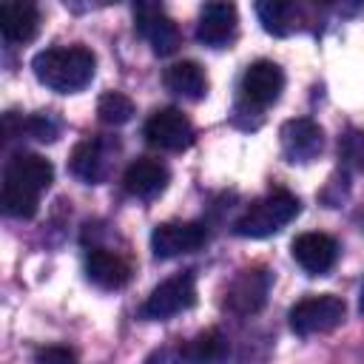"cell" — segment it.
<instances>
[{
  "label": "cell",
  "instance_id": "1",
  "mask_svg": "<svg viewBox=\"0 0 364 364\" xmlns=\"http://www.w3.org/2000/svg\"><path fill=\"white\" fill-rule=\"evenodd\" d=\"M54 182V165L31 151H17L3 171V210L14 219H31L40 193Z\"/></svg>",
  "mask_w": 364,
  "mask_h": 364
},
{
  "label": "cell",
  "instance_id": "2",
  "mask_svg": "<svg viewBox=\"0 0 364 364\" xmlns=\"http://www.w3.org/2000/svg\"><path fill=\"white\" fill-rule=\"evenodd\" d=\"M94 68H97V57L85 46H54L34 54L31 60L34 77L57 94L82 91L94 80Z\"/></svg>",
  "mask_w": 364,
  "mask_h": 364
},
{
  "label": "cell",
  "instance_id": "3",
  "mask_svg": "<svg viewBox=\"0 0 364 364\" xmlns=\"http://www.w3.org/2000/svg\"><path fill=\"white\" fill-rule=\"evenodd\" d=\"M301 210L299 196H293L284 188H276L270 193H264L262 199H256L236 222H233V233L245 236V239H264L279 233L284 225H290Z\"/></svg>",
  "mask_w": 364,
  "mask_h": 364
},
{
  "label": "cell",
  "instance_id": "4",
  "mask_svg": "<svg viewBox=\"0 0 364 364\" xmlns=\"http://www.w3.org/2000/svg\"><path fill=\"white\" fill-rule=\"evenodd\" d=\"M344 316H347V304L341 296H333V293L307 296L290 307V330L296 336L330 333L344 321Z\"/></svg>",
  "mask_w": 364,
  "mask_h": 364
},
{
  "label": "cell",
  "instance_id": "5",
  "mask_svg": "<svg viewBox=\"0 0 364 364\" xmlns=\"http://www.w3.org/2000/svg\"><path fill=\"white\" fill-rule=\"evenodd\" d=\"M196 304V279L191 270H182L165 282H159L142 304V316L151 321H165L176 313H185Z\"/></svg>",
  "mask_w": 364,
  "mask_h": 364
},
{
  "label": "cell",
  "instance_id": "6",
  "mask_svg": "<svg viewBox=\"0 0 364 364\" xmlns=\"http://www.w3.org/2000/svg\"><path fill=\"white\" fill-rule=\"evenodd\" d=\"M134 28L159 57H168L179 48V28L159 3H151V0L134 3Z\"/></svg>",
  "mask_w": 364,
  "mask_h": 364
},
{
  "label": "cell",
  "instance_id": "7",
  "mask_svg": "<svg viewBox=\"0 0 364 364\" xmlns=\"http://www.w3.org/2000/svg\"><path fill=\"white\" fill-rule=\"evenodd\" d=\"M239 91H242V102L247 108H267L273 105L282 91H284V71L279 63L273 60H256L245 68L242 74V82H239Z\"/></svg>",
  "mask_w": 364,
  "mask_h": 364
},
{
  "label": "cell",
  "instance_id": "8",
  "mask_svg": "<svg viewBox=\"0 0 364 364\" xmlns=\"http://www.w3.org/2000/svg\"><path fill=\"white\" fill-rule=\"evenodd\" d=\"M142 134L159 151H185L193 142V125L179 108H156L145 119Z\"/></svg>",
  "mask_w": 364,
  "mask_h": 364
},
{
  "label": "cell",
  "instance_id": "9",
  "mask_svg": "<svg viewBox=\"0 0 364 364\" xmlns=\"http://www.w3.org/2000/svg\"><path fill=\"white\" fill-rule=\"evenodd\" d=\"M205 242H208V230L202 222H162L151 230V250L156 259L193 253Z\"/></svg>",
  "mask_w": 364,
  "mask_h": 364
},
{
  "label": "cell",
  "instance_id": "10",
  "mask_svg": "<svg viewBox=\"0 0 364 364\" xmlns=\"http://www.w3.org/2000/svg\"><path fill=\"white\" fill-rule=\"evenodd\" d=\"M279 136H282V154L287 156V162H313L324 148V131L310 117L287 119Z\"/></svg>",
  "mask_w": 364,
  "mask_h": 364
},
{
  "label": "cell",
  "instance_id": "11",
  "mask_svg": "<svg viewBox=\"0 0 364 364\" xmlns=\"http://www.w3.org/2000/svg\"><path fill=\"white\" fill-rule=\"evenodd\" d=\"M236 28H239L236 6H233V3L213 0V3H205L202 11H199L196 40H199L202 46H210V48H225V46L233 43Z\"/></svg>",
  "mask_w": 364,
  "mask_h": 364
},
{
  "label": "cell",
  "instance_id": "12",
  "mask_svg": "<svg viewBox=\"0 0 364 364\" xmlns=\"http://www.w3.org/2000/svg\"><path fill=\"white\" fill-rule=\"evenodd\" d=\"M290 253L296 259V264L310 273V276H324L336 259H338V242L327 233H318V230H307V233H299L290 245Z\"/></svg>",
  "mask_w": 364,
  "mask_h": 364
},
{
  "label": "cell",
  "instance_id": "13",
  "mask_svg": "<svg viewBox=\"0 0 364 364\" xmlns=\"http://www.w3.org/2000/svg\"><path fill=\"white\" fill-rule=\"evenodd\" d=\"M111 154H114V142H108L102 136H85L82 142L74 145L68 168H71V173L77 179H82L88 185H97V182H102L108 176Z\"/></svg>",
  "mask_w": 364,
  "mask_h": 364
},
{
  "label": "cell",
  "instance_id": "14",
  "mask_svg": "<svg viewBox=\"0 0 364 364\" xmlns=\"http://www.w3.org/2000/svg\"><path fill=\"white\" fill-rule=\"evenodd\" d=\"M270 273L262 270V267H247V270H239V276L230 282L228 287V299L225 304L239 313V316H247V313H256L262 310V304L267 301V293H270Z\"/></svg>",
  "mask_w": 364,
  "mask_h": 364
},
{
  "label": "cell",
  "instance_id": "15",
  "mask_svg": "<svg viewBox=\"0 0 364 364\" xmlns=\"http://www.w3.org/2000/svg\"><path fill=\"white\" fill-rule=\"evenodd\" d=\"M168 179H171V171L162 159H154V156H139L134 159L125 173H122V185L131 196L136 199H154L159 196L165 188H168Z\"/></svg>",
  "mask_w": 364,
  "mask_h": 364
},
{
  "label": "cell",
  "instance_id": "16",
  "mask_svg": "<svg viewBox=\"0 0 364 364\" xmlns=\"http://www.w3.org/2000/svg\"><path fill=\"white\" fill-rule=\"evenodd\" d=\"M85 273L88 279L102 290H119L131 279V262L108 247H91L85 256Z\"/></svg>",
  "mask_w": 364,
  "mask_h": 364
},
{
  "label": "cell",
  "instance_id": "17",
  "mask_svg": "<svg viewBox=\"0 0 364 364\" xmlns=\"http://www.w3.org/2000/svg\"><path fill=\"white\" fill-rule=\"evenodd\" d=\"M40 28V9L28 0L0 3V34L9 43H28Z\"/></svg>",
  "mask_w": 364,
  "mask_h": 364
},
{
  "label": "cell",
  "instance_id": "18",
  "mask_svg": "<svg viewBox=\"0 0 364 364\" xmlns=\"http://www.w3.org/2000/svg\"><path fill=\"white\" fill-rule=\"evenodd\" d=\"M165 88L171 94H179L185 100H202L208 94V77L205 68L193 60H179L165 68Z\"/></svg>",
  "mask_w": 364,
  "mask_h": 364
},
{
  "label": "cell",
  "instance_id": "19",
  "mask_svg": "<svg viewBox=\"0 0 364 364\" xmlns=\"http://www.w3.org/2000/svg\"><path fill=\"white\" fill-rule=\"evenodd\" d=\"M225 355V336L219 330H202L179 347L182 364H219Z\"/></svg>",
  "mask_w": 364,
  "mask_h": 364
},
{
  "label": "cell",
  "instance_id": "20",
  "mask_svg": "<svg viewBox=\"0 0 364 364\" xmlns=\"http://www.w3.org/2000/svg\"><path fill=\"white\" fill-rule=\"evenodd\" d=\"M256 14L262 20V28L267 34H290L293 31V17H296V6L284 3V0H264L256 6Z\"/></svg>",
  "mask_w": 364,
  "mask_h": 364
},
{
  "label": "cell",
  "instance_id": "21",
  "mask_svg": "<svg viewBox=\"0 0 364 364\" xmlns=\"http://www.w3.org/2000/svg\"><path fill=\"white\" fill-rule=\"evenodd\" d=\"M134 114H136L134 100L128 94H122V91H105L100 97V102H97V117L105 125H125Z\"/></svg>",
  "mask_w": 364,
  "mask_h": 364
},
{
  "label": "cell",
  "instance_id": "22",
  "mask_svg": "<svg viewBox=\"0 0 364 364\" xmlns=\"http://www.w3.org/2000/svg\"><path fill=\"white\" fill-rule=\"evenodd\" d=\"M338 151H341V159L347 165H353L355 171L364 173V128H350L338 139Z\"/></svg>",
  "mask_w": 364,
  "mask_h": 364
},
{
  "label": "cell",
  "instance_id": "23",
  "mask_svg": "<svg viewBox=\"0 0 364 364\" xmlns=\"http://www.w3.org/2000/svg\"><path fill=\"white\" fill-rule=\"evenodd\" d=\"M20 128H23L28 136L40 139V142H54V139L60 136V122H57L51 114H31V117H26V119L20 122Z\"/></svg>",
  "mask_w": 364,
  "mask_h": 364
},
{
  "label": "cell",
  "instance_id": "24",
  "mask_svg": "<svg viewBox=\"0 0 364 364\" xmlns=\"http://www.w3.org/2000/svg\"><path fill=\"white\" fill-rule=\"evenodd\" d=\"M37 364H77V355L68 347L48 344L43 350H37Z\"/></svg>",
  "mask_w": 364,
  "mask_h": 364
},
{
  "label": "cell",
  "instance_id": "25",
  "mask_svg": "<svg viewBox=\"0 0 364 364\" xmlns=\"http://www.w3.org/2000/svg\"><path fill=\"white\" fill-rule=\"evenodd\" d=\"M148 364H168V355H165V353H154V355L148 358Z\"/></svg>",
  "mask_w": 364,
  "mask_h": 364
},
{
  "label": "cell",
  "instance_id": "26",
  "mask_svg": "<svg viewBox=\"0 0 364 364\" xmlns=\"http://www.w3.org/2000/svg\"><path fill=\"white\" fill-rule=\"evenodd\" d=\"M358 310L364 313V284H361V296H358Z\"/></svg>",
  "mask_w": 364,
  "mask_h": 364
}]
</instances>
